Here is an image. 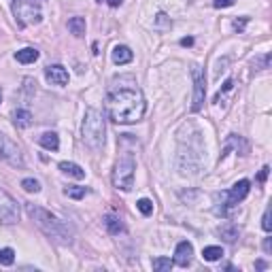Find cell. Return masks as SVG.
<instances>
[{"mask_svg": "<svg viewBox=\"0 0 272 272\" xmlns=\"http://www.w3.org/2000/svg\"><path fill=\"white\" fill-rule=\"evenodd\" d=\"M232 88H234V81H232V79H228V81H225V83H223V90H219V91H217V96H215V102H219V98H221V96L225 94V91H230Z\"/></svg>", "mask_w": 272, "mask_h": 272, "instance_id": "f1b7e54d", "label": "cell"}, {"mask_svg": "<svg viewBox=\"0 0 272 272\" xmlns=\"http://www.w3.org/2000/svg\"><path fill=\"white\" fill-rule=\"evenodd\" d=\"M28 208V215L34 219V223L43 230V234H47L51 240L60 242V245H73L74 232H73V225L60 219L57 215H54L47 208L38 206V204H26Z\"/></svg>", "mask_w": 272, "mask_h": 272, "instance_id": "7a4b0ae2", "label": "cell"}, {"mask_svg": "<svg viewBox=\"0 0 272 272\" xmlns=\"http://www.w3.org/2000/svg\"><path fill=\"white\" fill-rule=\"evenodd\" d=\"M13 15H15V21L19 24L21 28L26 26H36L43 21V13L32 0H15L13 2Z\"/></svg>", "mask_w": 272, "mask_h": 272, "instance_id": "5b68a950", "label": "cell"}, {"mask_svg": "<svg viewBox=\"0 0 272 272\" xmlns=\"http://www.w3.org/2000/svg\"><path fill=\"white\" fill-rule=\"evenodd\" d=\"M270 54H264L262 57H255V60H253V66H255V71H266V68L270 66Z\"/></svg>", "mask_w": 272, "mask_h": 272, "instance_id": "d4e9b609", "label": "cell"}, {"mask_svg": "<svg viewBox=\"0 0 272 272\" xmlns=\"http://www.w3.org/2000/svg\"><path fill=\"white\" fill-rule=\"evenodd\" d=\"M249 189H251V183L247 181V179H242V181L234 183V187L230 189L228 194H225V198H228V206H236L238 202H242L249 196Z\"/></svg>", "mask_w": 272, "mask_h": 272, "instance_id": "9c48e42d", "label": "cell"}, {"mask_svg": "<svg viewBox=\"0 0 272 272\" xmlns=\"http://www.w3.org/2000/svg\"><path fill=\"white\" fill-rule=\"evenodd\" d=\"M264 251H266V253H270V238H266V240H264Z\"/></svg>", "mask_w": 272, "mask_h": 272, "instance_id": "e575fe53", "label": "cell"}, {"mask_svg": "<svg viewBox=\"0 0 272 272\" xmlns=\"http://www.w3.org/2000/svg\"><path fill=\"white\" fill-rule=\"evenodd\" d=\"M21 187H24L28 194H38L40 192V183L36 181V179H24V181H21Z\"/></svg>", "mask_w": 272, "mask_h": 272, "instance_id": "cb8c5ba5", "label": "cell"}, {"mask_svg": "<svg viewBox=\"0 0 272 272\" xmlns=\"http://www.w3.org/2000/svg\"><path fill=\"white\" fill-rule=\"evenodd\" d=\"M13 124L17 128H30L32 126V113L26 109H15L13 111Z\"/></svg>", "mask_w": 272, "mask_h": 272, "instance_id": "5bb4252c", "label": "cell"}, {"mask_svg": "<svg viewBox=\"0 0 272 272\" xmlns=\"http://www.w3.org/2000/svg\"><path fill=\"white\" fill-rule=\"evenodd\" d=\"M221 255H223L221 247H206L204 251H202V257H204L206 262H217V259H221Z\"/></svg>", "mask_w": 272, "mask_h": 272, "instance_id": "ffe728a7", "label": "cell"}, {"mask_svg": "<svg viewBox=\"0 0 272 272\" xmlns=\"http://www.w3.org/2000/svg\"><path fill=\"white\" fill-rule=\"evenodd\" d=\"M107 134V126H104V115L98 109H88L81 126V138L90 149H102L104 147V136Z\"/></svg>", "mask_w": 272, "mask_h": 272, "instance_id": "3957f363", "label": "cell"}, {"mask_svg": "<svg viewBox=\"0 0 272 272\" xmlns=\"http://www.w3.org/2000/svg\"><path fill=\"white\" fill-rule=\"evenodd\" d=\"M155 28H160V30L170 28V17L166 13H158V17H155Z\"/></svg>", "mask_w": 272, "mask_h": 272, "instance_id": "4316f807", "label": "cell"}, {"mask_svg": "<svg viewBox=\"0 0 272 272\" xmlns=\"http://www.w3.org/2000/svg\"><path fill=\"white\" fill-rule=\"evenodd\" d=\"M38 51L34 49V47H24V49H19L15 54V60L17 62H21V64H32V62H36L38 60Z\"/></svg>", "mask_w": 272, "mask_h": 272, "instance_id": "2e32d148", "label": "cell"}, {"mask_svg": "<svg viewBox=\"0 0 272 272\" xmlns=\"http://www.w3.org/2000/svg\"><path fill=\"white\" fill-rule=\"evenodd\" d=\"M45 77L51 85H66L68 83V71L60 64H54V66H47L45 68Z\"/></svg>", "mask_w": 272, "mask_h": 272, "instance_id": "8fae6325", "label": "cell"}, {"mask_svg": "<svg viewBox=\"0 0 272 272\" xmlns=\"http://www.w3.org/2000/svg\"><path fill=\"white\" fill-rule=\"evenodd\" d=\"M19 221V204L11 194L0 187V223H17Z\"/></svg>", "mask_w": 272, "mask_h": 272, "instance_id": "52a82bcc", "label": "cell"}, {"mask_svg": "<svg viewBox=\"0 0 272 272\" xmlns=\"http://www.w3.org/2000/svg\"><path fill=\"white\" fill-rule=\"evenodd\" d=\"M245 24H247V17H242V19H234V30H238V32H242L245 30Z\"/></svg>", "mask_w": 272, "mask_h": 272, "instance_id": "4dcf8cb0", "label": "cell"}, {"mask_svg": "<svg viewBox=\"0 0 272 272\" xmlns=\"http://www.w3.org/2000/svg\"><path fill=\"white\" fill-rule=\"evenodd\" d=\"M181 45H183V47H189V45H194V38H183Z\"/></svg>", "mask_w": 272, "mask_h": 272, "instance_id": "836d02e7", "label": "cell"}, {"mask_svg": "<svg viewBox=\"0 0 272 272\" xmlns=\"http://www.w3.org/2000/svg\"><path fill=\"white\" fill-rule=\"evenodd\" d=\"M134 170H136V164H134V158L132 155H124L117 164H115V170H113V185L121 192H130L134 187Z\"/></svg>", "mask_w": 272, "mask_h": 272, "instance_id": "277c9868", "label": "cell"}, {"mask_svg": "<svg viewBox=\"0 0 272 272\" xmlns=\"http://www.w3.org/2000/svg\"><path fill=\"white\" fill-rule=\"evenodd\" d=\"M172 266H175V262H172L170 257H155L153 259V270L155 272H168Z\"/></svg>", "mask_w": 272, "mask_h": 272, "instance_id": "44dd1931", "label": "cell"}, {"mask_svg": "<svg viewBox=\"0 0 272 272\" xmlns=\"http://www.w3.org/2000/svg\"><path fill=\"white\" fill-rule=\"evenodd\" d=\"M111 57L115 64H128V62H132V57H134V54H132L130 47H126V45H115L113 51H111Z\"/></svg>", "mask_w": 272, "mask_h": 272, "instance_id": "7c38bea8", "label": "cell"}, {"mask_svg": "<svg viewBox=\"0 0 272 272\" xmlns=\"http://www.w3.org/2000/svg\"><path fill=\"white\" fill-rule=\"evenodd\" d=\"M268 170H270V168H268V166H264V168H262V170H259V177H257V179H259V181H266V177H268Z\"/></svg>", "mask_w": 272, "mask_h": 272, "instance_id": "1f68e13d", "label": "cell"}, {"mask_svg": "<svg viewBox=\"0 0 272 272\" xmlns=\"http://www.w3.org/2000/svg\"><path fill=\"white\" fill-rule=\"evenodd\" d=\"M104 225H107V230L111 234H121V232H124V223H121V219L115 217V215H107V217H104Z\"/></svg>", "mask_w": 272, "mask_h": 272, "instance_id": "ac0fdd59", "label": "cell"}, {"mask_svg": "<svg viewBox=\"0 0 272 272\" xmlns=\"http://www.w3.org/2000/svg\"><path fill=\"white\" fill-rule=\"evenodd\" d=\"M38 143L43 145L47 151H57V149H60V136H57L55 132H45V134L38 138Z\"/></svg>", "mask_w": 272, "mask_h": 272, "instance_id": "e0dca14e", "label": "cell"}, {"mask_svg": "<svg viewBox=\"0 0 272 272\" xmlns=\"http://www.w3.org/2000/svg\"><path fill=\"white\" fill-rule=\"evenodd\" d=\"M68 30L74 36H83L85 34V19L83 17H73V19H68Z\"/></svg>", "mask_w": 272, "mask_h": 272, "instance_id": "d6986e66", "label": "cell"}, {"mask_svg": "<svg viewBox=\"0 0 272 272\" xmlns=\"http://www.w3.org/2000/svg\"><path fill=\"white\" fill-rule=\"evenodd\" d=\"M0 102H2V90H0Z\"/></svg>", "mask_w": 272, "mask_h": 272, "instance_id": "8d00e7d4", "label": "cell"}, {"mask_svg": "<svg viewBox=\"0 0 272 272\" xmlns=\"http://www.w3.org/2000/svg\"><path fill=\"white\" fill-rule=\"evenodd\" d=\"M104 109H107V115L111 121L128 126L143 119L147 104H145L143 91L136 85H130V88H113L109 91L107 100H104Z\"/></svg>", "mask_w": 272, "mask_h": 272, "instance_id": "6da1fadb", "label": "cell"}, {"mask_svg": "<svg viewBox=\"0 0 272 272\" xmlns=\"http://www.w3.org/2000/svg\"><path fill=\"white\" fill-rule=\"evenodd\" d=\"M192 79H194V102H192V111L198 113L204 104V96H206V83H204V74L198 66L192 68Z\"/></svg>", "mask_w": 272, "mask_h": 272, "instance_id": "ba28073f", "label": "cell"}, {"mask_svg": "<svg viewBox=\"0 0 272 272\" xmlns=\"http://www.w3.org/2000/svg\"><path fill=\"white\" fill-rule=\"evenodd\" d=\"M262 228L266 230V232H270V230H272V223H270V206L264 211V217H262Z\"/></svg>", "mask_w": 272, "mask_h": 272, "instance_id": "83f0119b", "label": "cell"}, {"mask_svg": "<svg viewBox=\"0 0 272 272\" xmlns=\"http://www.w3.org/2000/svg\"><path fill=\"white\" fill-rule=\"evenodd\" d=\"M13 262H15L13 249H0V266H11Z\"/></svg>", "mask_w": 272, "mask_h": 272, "instance_id": "603a6c76", "label": "cell"}, {"mask_svg": "<svg viewBox=\"0 0 272 272\" xmlns=\"http://www.w3.org/2000/svg\"><path fill=\"white\" fill-rule=\"evenodd\" d=\"M0 160L7 162L13 168H24V155H21V149L17 147V143H13L7 134L0 132Z\"/></svg>", "mask_w": 272, "mask_h": 272, "instance_id": "8992f818", "label": "cell"}, {"mask_svg": "<svg viewBox=\"0 0 272 272\" xmlns=\"http://www.w3.org/2000/svg\"><path fill=\"white\" fill-rule=\"evenodd\" d=\"M217 234L219 236H221V238L225 240V242H236V238H238V228H236V225L234 223H221V225H219V228H217Z\"/></svg>", "mask_w": 272, "mask_h": 272, "instance_id": "4fadbf2b", "label": "cell"}, {"mask_svg": "<svg viewBox=\"0 0 272 272\" xmlns=\"http://www.w3.org/2000/svg\"><path fill=\"white\" fill-rule=\"evenodd\" d=\"M100 2H102V0H100ZM104 2H107V4H111V7H119V4L124 2V0H104Z\"/></svg>", "mask_w": 272, "mask_h": 272, "instance_id": "d6a6232c", "label": "cell"}, {"mask_svg": "<svg viewBox=\"0 0 272 272\" xmlns=\"http://www.w3.org/2000/svg\"><path fill=\"white\" fill-rule=\"evenodd\" d=\"M85 194H88L85 187H77V185H68V187H64V196H68V198H73V200L85 198Z\"/></svg>", "mask_w": 272, "mask_h": 272, "instance_id": "7402d4cb", "label": "cell"}, {"mask_svg": "<svg viewBox=\"0 0 272 272\" xmlns=\"http://www.w3.org/2000/svg\"><path fill=\"white\" fill-rule=\"evenodd\" d=\"M136 206H138V211H141L143 215H151V213H153V202H151V200H147V198L138 200V202H136Z\"/></svg>", "mask_w": 272, "mask_h": 272, "instance_id": "484cf974", "label": "cell"}, {"mask_svg": "<svg viewBox=\"0 0 272 272\" xmlns=\"http://www.w3.org/2000/svg\"><path fill=\"white\" fill-rule=\"evenodd\" d=\"M60 170L73 179H85V170L74 162H60Z\"/></svg>", "mask_w": 272, "mask_h": 272, "instance_id": "9a60e30c", "label": "cell"}, {"mask_svg": "<svg viewBox=\"0 0 272 272\" xmlns=\"http://www.w3.org/2000/svg\"><path fill=\"white\" fill-rule=\"evenodd\" d=\"M192 257H194V247H192V242H187V240H183V242H179L177 249H175V262L177 266H181V268H187L189 264H192Z\"/></svg>", "mask_w": 272, "mask_h": 272, "instance_id": "30bf717a", "label": "cell"}, {"mask_svg": "<svg viewBox=\"0 0 272 272\" xmlns=\"http://www.w3.org/2000/svg\"><path fill=\"white\" fill-rule=\"evenodd\" d=\"M234 2L236 0H213V4H215L217 9H228V7H232Z\"/></svg>", "mask_w": 272, "mask_h": 272, "instance_id": "f546056e", "label": "cell"}, {"mask_svg": "<svg viewBox=\"0 0 272 272\" xmlns=\"http://www.w3.org/2000/svg\"><path fill=\"white\" fill-rule=\"evenodd\" d=\"M255 268H257V270H264V268H266V262H262V259H259V262L255 264Z\"/></svg>", "mask_w": 272, "mask_h": 272, "instance_id": "d590c367", "label": "cell"}]
</instances>
